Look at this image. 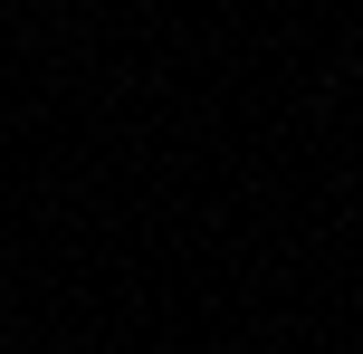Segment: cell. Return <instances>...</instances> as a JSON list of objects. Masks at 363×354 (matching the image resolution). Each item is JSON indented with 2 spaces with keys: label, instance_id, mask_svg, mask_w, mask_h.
Instances as JSON below:
<instances>
[]
</instances>
